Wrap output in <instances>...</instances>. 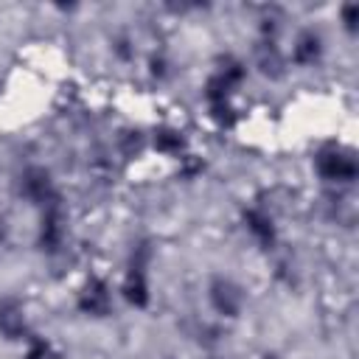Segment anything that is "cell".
Instances as JSON below:
<instances>
[{
	"label": "cell",
	"instance_id": "6",
	"mask_svg": "<svg viewBox=\"0 0 359 359\" xmlns=\"http://www.w3.org/2000/svg\"><path fill=\"white\" fill-rule=\"evenodd\" d=\"M123 292H126L129 303H135V306H146L149 294H146V280H143V269H140V264L132 266V272H129V278H126V283H123Z\"/></svg>",
	"mask_w": 359,
	"mask_h": 359
},
{
	"label": "cell",
	"instance_id": "5",
	"mask_svg": "<svg viewBox=\"0 0 359 359\" xmlns=\"http://www.w3.org/2000/svg\"><path fill=\"white\" fill-rule=\"evenodd\" d=\"M25 328V320H22V309L17 303H3L0 306V331L6 337H20Z\"/></svg>",
	"mask_w": 359,
	"mask_h": 359
},
{
	"label": "cell",
	"instance_id": "2",
	"mask_svg": "<svg viewBox=\"0 0 359 359\" xmlns=\"http://www.w3.org/2000/svg\"><path fill=\"white\" fill-rule=\"evenodd\" d=\"M22 191L28 199L34 202H50L53 199V185H50V174L45 168H28L22 177Z\"/></svg>",
	"mask_w": 359,
	"mask_h": 359
},
{
	"label": "cell",
	"instance_id": "11",
	"mask_svg": "<svg viewBox=\"0 0 359 359\" xmlns=\"http://www.w3.org/2000/svg\"><path fill=\"white\" fill-rule=\"evenodd\" d=\"M48 353H50V348H48V342H45V339H31L25 359H48Z\"/></svg>",
	"mask_w": 359,
	"mask_h": 359
},
{
	"label": "cell",
	"instance_id": "1",
	"mask_svg": "<svg viewBox=\"0 0 359 359\" xmlns=\"http://www.w3.org/2000/svg\"><path fill=\"white\" fill-rule=\"evenodd\" d=\"M317 168L325 180H334V182H348L356 177V163L345 154H337V151H328L317 160Z\"/></svg>",
	"mask_w": 359,
	"mask_h": 359
},
{
	"label": "cell",
	"instance_id": "8",
	"mask_svg": "<svg viewBox=\"0 0 359 359\" xmlns=\"http://www.w3.org/2000/svg\"><path fill=\"white\" fill-rule=\"evenodd\" d=\"M59 238H62V213L56 208H50L45 213V222H42V241L48 247H56Z\"/></svg>",
	"mask_w": 359,
	"mask_h": 359
},
{
	"label": "cell",
	"instance_id": "7",
	"mask_svg": "<svg viewBox=\"0 0 359 359\" xmlns=\"http://www.w3.org/2000/svg\"><path fill=\"white\" fill-rule=\"evenodd\" d=\"M247 227H250V233H252L258 241H264V244H269V241L275 238L272 219H269L264 210H250V213H247Z\"/></svg>",
	"mask_w": 359,
	"mask_h": 359
},
{
	"label": "cell",
	"instance_id": "3",
	"mask_svg": "<svg viewBox=\"0 0 359 359\" xmlns=\"http://www.w3.org/2000/svg\"><path fill=\"white\" fill-rule=\"evenodd\" d=\"M210 297H213V306H216L222 314L233 317V314L238 311L241 294H238V289H236L233 283H227V280H216V283H213V292H210Z\"/></svg>",
	"mask_w": 359,
	"mask_h": 359
},
{
	"label": "cell",
	"instance_id": "4",
	"mask_svg": "<svg viewBox=\"0 0 359 359\" xmlns=\"http://www.w3.org/2000/svg\"><path fill=\"white\" fill-rule=\"evenodd\" d=\"M81 309L90 311V314H104L109 309V292L101 280H90V286L81 297Z\"/></svg>",
	"mask_w": 359,
	"mask_h": 359
},
{
	"label": "cell",
	"instance_id": "10",
	"mask_svg": "<svg viewBox=\"0 0 359 359\" xmlns=\"http://www.w3.org/2000/svg\"><path fill=\"white\" fill-rule=\"evenodd\" d=\"M317 56V39L314 36H303L297 45V62H314Z\"/></svg>",
	"mask_w": 359,
	"mask_h": 359
},
{
	"label": "cell",
	"instance_id": "9",
	"mask_svg": "<svg viewBox=\"0 0 359 359\" xmlns=\"http://www.w3.org/2000/svg\"><path fill=\"white\" fill-rule=\"evenodd\" d=\"M157 149L160 151H180L182 149V137L177 132H160L157 135Z\"/></svg>",
	"mask_w": 359,
	"mask_h": 359
}]
</instances>
